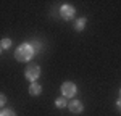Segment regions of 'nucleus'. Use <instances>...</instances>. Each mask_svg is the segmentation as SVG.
<instances>
[{
    "label": "nucleus",
    "mask_w": 121,
    "mask_h": 116,
    "mask_svg": "<svg viewBox=\"0 0 121 116\" xmlns=\"http://www.w3.org/2000/svg\"><path fill=\"white\" fill-rule=\"evenodd\" d=\"M118 108L121 110V100H118Z\"/></svg>",
    "instance_id": "nucleus-12"
},
{
    "label": "nucleus",
    "mask_w": 121,
    "mask_h": 116,
    "mask_svg": "<svg viewBox=\"0 0 121 116\" xmlns=\"http://www.w3.org/2000/svg\"><path fill=\"white\" fill-rule=\"evenodd\" d=\"M39 76H40V68L36 66V65H32V66H29L26 69V77L29 81H36Z\"/></svg>",
    "instance_id": "nucleus-3"
},
{
    "label": "nucleus",
    "mask_w": 121,
    "mask_h": 116,
    "mask_svg": "<svg viewBox=\"0 0 121 116\" xmlns=\"http://www.w3.org/2000/svg\"><path fill=\"white\" fill-rule=\"evenodd\" d=\"M40 86L39 84H31V87H29V92L32 94V95H37V94H40Z\"/></svg>",
    "instance_id": "nucleus-6"
},
{
    "label": "nucleus",
    "mask_w": 121,
    "mask_h": 116,
    "mask_svg": "<svg viewBox=\"0 0 121 116\" xmlns=\"http://www.w3.org/2000/svg\"><path fill=\"white\" fill-rule=\"evenodd\" d=\"M69 110H71L73 113H81V111H82V103L78 102V100H74V102L69 103Z\"/></svg>",
    "instance_id": "nucleus-5"
},
{
    "label": "nucleus",
    "mask_w": 121,
    "mask_h": 116,
    "mask_svg": "<svg viewBox=\"0 0 121 116\" xmlns=\"http://www.w3.org/2000/svg\"><path fill=\"white\" fill-rule=\"evenodd\" d=\"M61 94H63V97H73L76 94V87L73 82H65L63 86H61Z\"/></svg>",
    "instance_id": "nucleus-2"
},
{
    "label": "nucleus",
    "mask_w": 121,
    "mask_h": 116,
    "mask_svg": "<svg viewBox=\"0 0 121 116\" xmlns=\"http://www.w3.org/2000/svg\"><path fill=\"white\" fill-rule=\"evenodd\" d=\"M2 116H15V113L11 110H5V111H2Z\"/></svg>",
    "instance_id": "nucleus-10"
},
{
    "label": "nucleus",
    "mask_w": 121,
    "mask_h": 116,
    "mask_svg": "<svg viewBox=\"0 0 121 116\" xmlns=\"http://www.w3.org/2000/svg\"><path fill=\"white\" fill-rule=\"evenodd\" d=\"M10 44H11V42H10V39H3V40H2V48H8Z\"/></svg>",
    "instance_id": "nucleus-9"
},
{
    "label": "nucleus",
    "mask_w": 121,
    "mask_h": 116,
    "mask_svg": "<svg viewBox=\"0 0 121 116\" xmlns=\"http://www.w3.org/2000/svg\"><path fill=\"white\" fill-rule=\"evenodd\" d=\"M32 50H34V52H39V50H40V45H39L37 42H34V44H32Z\"/></svg>",
    "instance_id": "nucleus-11"
},
{
    "label": "nucleus",
    "mask_w": 121,
    "mask_h": 116,
    "mask_svg": "<svg viewBox=\"0 0 121 116\" xmlns=\"http://www.w3.org/2000/svg\"><path fill=\"white\" fill-rule=\"evenodd\" d=\"M84 23H86V19H84V18H81L79 21H78V23H76V28H78L79 31H81V29L84 28Z\"/></svg>",
    "instance_id": "nucleus-8"
},
{
    "label": "nucleus",
    "mask_w": 121,
    "mask_h": 116,
    "mask_svg": "<svg viewBox=\"0 0 121 116\" xmlns=\"http://www.w3.org/2000/svg\"><path fill=\"white\" fill-rule=\"evenodd\" d=\"M15 55H16V60H18V61H26V60H31V58H32V55H34L32 45H29V44H23V45H19Z\"/></svg>",
    "instance_id": "nucleus-1"
},
{
    "label": "nucleus",
    "mask_w": 121,
    "mask_h": 116,
    "mask_svg": "<svg viewBox=\"0 0 121 116\" xmlns=\"http://www.w3.org/2000/svg\"><path fill=\"white\" fill-rule=\"evenodd\" d=\"M56 106H66V97H61V98H58L56 100Z\"/></svg>",
    "instance_id": "nucleus-7"
},
{
    "label": "nucleus",
    "mask_w": 121,
    "mask_h": 116,
    "mask_svg": "<svg viewBox=\"0 0 121 116\" xmlns=\"http://www.w3.org/2000/svg\"><path fill=\"white\" fill-rule=\"evenodd\" d=\"M60 13H61V16L65 19H69V18L74 16V8H73L71 5H63L61 10H60Z\"/></svg>",
    "instance_id": "nucleus-4"
}]
</instances>
